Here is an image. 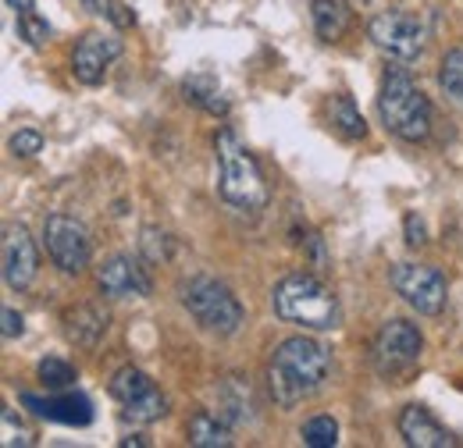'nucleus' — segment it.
Here are the masks:
<instances>
[{
  "mask_svg": "<svg viewBox=\"0 0 463 448\" xmlns=\"http://www.w3.org/2000/svg\"><path fill=\"white\" fill-rule=\"evenodd\" d=\"M328 367H332V356L321 341L314 338H286L275 356H271V367H268V381H271V395L279 406H296L303 402L307 395H314L321 388V381L328 378Z\"/></svg>",
  "mask_w": 463,
  "mask_h": 448,
  "instance_id": "1",
  "label": "nucleus"
},
{
  "mask_svg": "<svg viewBox=\"0 0 463 448\" xmlns=\"http://www.w3.org/2000/svg\"><path fill=\"white\" fill-rule=\"evenodd\" d=\"M271 306L282 321L310 328V331H332L343 321L339 299L332 295V288H325L314 275H289L275 285L271 292Z\"/></svg>",
  "mask_w": 463,
  "mask_h": 448,
  "instance_id": "2",
  "label": "nucleus"
},
{
  "mask_svg": "<svg viewBox=\"0 0 463 448\" xmlns=\"http://www.w3.org/2000/svg\"><path fill=\"white\" fill-rule=\"evenodd\" d=\"M218 192L235 210H260L268 203L264 171L229 128L218 132Z\"/></svg>",
  "mask_w": 463,
  "mask_h": 448,
  "instance_id": "3",
  "label": "nucleus"
},
{
  "mask_svg": "<svg viewBox=\"0 0 463 448\" xmlns=\"http://www.w3.org/2000/svg\"><path fill=\"white\" fill-rule=\"evenodd\" d=\"M378 114H382L385 128L392 135H400L403 143H424L431 132V104L403 68H392L385 75L382 97H378Z\"/></svg>",
  "mask_w": 463,
  "mask_h": 448,
  "instance_id": "4",
  "label": "nucleus"
},
{
  "mask_svg": "<svg viewBox=\"0 0 463 448\" xmlns=\"http://www.w3.org/2000/svg\"><path fill=\"white\" fill-rule=\"evenodd\" d=\"M182 306L196 317V324L203 331L214 335H235L242 324V306L232 295L229 285L214 278H193L182 288Z\"/></svg>",
  "mask_w": 463,
  "mask_h": 448,
  "instance_id": "5",
  "label": "nucleus"
},
{
  "mask_svg": "<svg viewBox=\"0 0 463 448\" xmlns=\"http://www.w3.org/2000/svg\"><path fill=\"white\" fill-rule=\"evenodd\" d=\"M420 349H424V338L410 321H389L382 324V331L374 335V345H371L374 370L385 381H403L420 363Z\"/></svg>",
  "mask_w": 463,
  "mask_h": 448,
  "instance_id": "6",
  "label": "nucleus"
},
{
  "mask_svg": "<svg viewBox=\"0 0 463 448\" xmlns=\"http://www.w3.org/2000/svg\"><path fill=\"white\" fill-rule=\"evenodd\" d=\"M371 40L378 51H385L389 57H400V61H413L424 51V40H428V29L417 14L410 11H382L371 18Z\"/></svg>",
  "mask_w": 463,
  "mask_h": 448,
  "instance_id": "7",
  "label": "nucleus"
},
{
  "mask_svg": "<svg viewBox=\"0 0 463 448\" xmlns=\"http://www.w3.org/2000/svg\"><path fill=\"white\" fill-rule=\"evenodd\" d=\"M392 288L403 295L417 313H428V317L442 313L446 299H449L446 278L435 267H424V264H396L392 267Z\"/></svg>",
  "mask_w": 463,
  "mask_h": 448,
  "instance_id": "8",
  "label": "nucleus"
},
{
  "mask_svg": "<svg viewBox=\"0 0 463 448\" xmlns=\"http://www.w3.org/2000/svg\"><path fill=\"white\" fill-rule=\"evenodd\" d=\"M43 238H47L51 260L58 264L64 275L86 271L90 253H93L86 224H79L75 218H64V214H54V218H47V224H43Z\"/></svg>",
  "mask_w": 463,
  "mask_h": 448,
  "instance_id": "9",
  "label": "nucleus"
},
{
  "mask_svg": "<svg viewBox=\"0 0 463 448\" xmlns=\"http://www.w3.org/2000/svg\"><path fill=\"white\" fill-rule=\"evenodd\" d=\"M36 271H40V253H36L29 228L7 224L4 228V281H7V288H14V292L29 288Z\"/></svg>",
  "mask_w": 463,
  "mask_h": 448,
  "instance_id": "10",
  "label": "nucleus"
},
{
  "mask_svg": "<svg viewBox=\"0 0 463 448\" xmlns=\"http://www.w3.org/2000/svg\"><path fill=\"white\" fill-rule=\"evenodd\" d=\"M118 54H121V40L104 36V33H86L71 54V71L79 82L97 86V82H104V75Z\"/></svg>",
  "mask_w": 463,
  "mask_h": 448,
  "instance_id": "11",
  "label": "nucleus"
},
{
  "mask_svg": "<svg viewBox=\"0 0 463 448\" xmlns=\"http://www.w3.org/2000/svg\"><path fill=\"white\" fill-rule=\"evenodd\" d=\"M100 292L111 299H132V295H150V275L139 260L132 257H111L100 267Z\"/></svg>",
  "mask_w": 463,
  "mask_h": 448,
  "instance_id": "12",
  "label": "nucleus"
},
{
  "mask_svg": "<svg viewBox=\"0 0 463 448\" xmlns=\"http://www.w3.org/2000/svg\"><path fill=\"white\" fill-rule=\"evenodd\" d=\"M400 434L413 448H453V434L424 409V406H406L400 413Z\"/></svg>",
  "mask_w": 463,
  "mask_h": 448,
  "instance_id": "13",
  "label": "nucleus"
},
{
  "mask_svg": "<svg viewBox=\"0 0 463 448\" xmlns=\"http://www.w3.org/2000/svg\"><path fill=\"white\" fill-rule=\"evenodd\" d=\"M22 406H29L33 413L47 416V420H58L68 427H86L93 420V406L90 398L82 395H51V398H40V395H22Z\"/></svg>",
  "mask_w": 463,
  "mask_h": 448,
  "instance_id": "14",
  "label": "nucleus"
},
{
  "mask_svg": "<svg viewBox=\"0 0 463 448\" xmlns=\"http://www.w3.org/2000/svg\"><path fill=\"white\" fill-rule=\"evenodd\" d=\"M349 25L346 0H314V29L325 43H335Z\"/></svg>",
  "mask_w": 463,
  "mask_h": 448,
  "instance_id": "15",
  "label": "nucleus"
},
{
  "mask_svg": "<svg viewBox=\"0 0 463 448\" xmlns=\"http://www.w3.org/2000/svg\"><path fill=\"white\" fill-rule=\"evenodd\" d=\"M189 434V445L196 448H229L232 445V431L214 416V413H196L185 427Z\"/></svg>",
  "mask_w": 463,
  "mask_h": 448,
  "instance_id": "16",
  "label": "nucleus"
},
{
  "mask_svg": "<svg viewBox=\"0 0 463 448\" xmlns=\"http://www.w3.org/2000/svg\"><path fill=\"white\" fill-rule=\"evenodd\" d=\"M154 392V381L143 374V370H136V367H121L115 378H111V395H115L121 406H128V402H139L143 395Z\"/></svg>",
  "mask_w": 463,
  "mask_h": 448,
  "instance_id": "17",
  "label": "nucleus"
},
{
  "mask_svg": "<svg viewBox=\"0 0 463 448\" xmlns=\"http://www.w3.org/2000/svg\"><path fill=\"white\" fill-rule=\"evenodd\" d=\"M328 117H332L335 132H343L346 139H364V132H367L364 117H360V111L353 107V100H349V97H332V104H328Z\"/></svg>",
  "mask_w": 463,
  "mask_h": 448,
  "instance_id": "18",
  "label": "nucleus"
},
{
  "mask_svg": "<svg viewBox=\"0 0 463 448\" xmlns=\"http://www.w3.org/2000/svg\"><path fill=\"white\" fill-rule=\"evenodd\" d=\"M439 82H442L446 97H453L457 104H463V47H457V51H449V54L442 57Z\"/></svg>",
  "mask_w": 463,
  "mask_h": 448,
  "instance_id": "19",
  "label": "nucleus"
},
{
  "mask_svg": "<svg viewBox=\"0 0 463 448\" xmlns=\"http://www.w3.org/2000/svg\"><path fill=\"white\" fill-rule=\"evenodd\" d=\"M165 413H168V398L157 392V388L150 395H143L139 402H128V406H125V420H136V424H154V420H161Z\"/></svg>",
  "mask_w": 463,
  "mask_h": 448,
  "instance_id": "20",
  "label": "nucleus"
},
{
  "mask_svg": "<svg viewBox=\"0 0 463 448\" xmlns=\"http://www.w3.org/2000/svg\"><path fill=\"white\" fill-rule=\"evenodd\" d=\"M218 97V82L207 79V75H196L185 82V100H193L196 107H207V111H225V100H214Z\"/></svg>",
  "mask_w": 463,
  "mask_h": 448,
  "instance_id": "21",
  "label": "nucleus"
},
{
  "mask_svg": "<svg viewBox=\"0 0 463 448\" xmlns=\"http://www.w3.org/2000/svg\"><path fill=\"white\" fill-rule=\"evenodd\" d=\"M303 442L310 448H332L339 442V424L332 416H314L303 427Z\"/></svg>",
  "mask_w": 463,
  "mask_h": 448,
  "instance_id": "22",
  "label": "nucleus"
},
{
  "mask_svg": "<svg viewBox=\"0 0 463 448\" xmlns=\"http://www.w3.org/2000/svg\"><path fill=\"white\" fill-rule=\"evenodd\" d=\"M18 33H22V40L33 43V47H43V43L51 40V25L36 14V7H22V11H18Z\"/></svg>",
  "mask_w": 463,
  "mask_h": 448,
  "instance_id": "23",
  "label": "nucleus"
},
{
  "mask_svg": "<svg viewBox=\"0 0 463 448\" xmlns=\"http://www.w3.org/2000/svg\"><path fill=\"white\" fill-rule=\"evenodd\" d=\"M40 381H43L51 392H64V388L75 381V370H71L64 359H58V356H47V359L40 363Z\"/></svg>",
  "mask_w": 463,
  "mask_h": 448,
  "instance_id": "24",
  "label": "nucleus"
},
{
  "mask_svg": "<svg viewBox=\"0 0 463 448\" xmlns=\"http://www.w3.org/2000/svg\"><path fill=\"white\" fill-rule=\"evenodd\" d=\"M11 150H14V157H36V154L43 150V135L33 132V128H22V132L11 139Z\"/></svg>",
  "mask_w": 463,
  "mask_h": 448,
  "instance_id": "25",
  "label": "nucleus"
},
{
  "mask_svg": "<svg viewBox=\"0 0 463 448\" xmlns=\"http://www.w3.org/2000/svg\"><path fill=\"white\" fill-rule=\"evenodd\" d=\"M4 445L7 448H14V445H33V434L18 424L14 427V416L11 413H4Z\"/></svg>",
  "mask_w": 463,
  "mask_h": 448,
  "instance_id": "26",
  "label": "nucleus"
},
{
  "mask_svg": "<svg viewBox=\"0 0 463 448\" xmlns=\"http://www.w3.org/2000/svg\"><path fill=\"white\" fill-rule=\"evenodd\" d=\"M406 242L410 246H424L428 242V231H424V221L417 218V214H406Z\"/></svg>",
  "mask_w": 463,
  "mask_h": 448,
  "instance_id": "27",
  "label": "nucleus"
},
{
  "mask_svg": "<svg viewBox=\"0 0 463 448\" xmlns=\"http://www.w3.org/2000/svg\"><path fill=\"white\" fill-rule=\"evenodd\" d=\"M22 335V317L14 310H4V338Z\"/></svg>",
  "mask_w": 463,
  "mask_h": 448,
  "instance_id": "28",
  "label": "nucleus"
},
{
  "mask_svg": "<svg viewBox=\"0 0 463 448\" xmlns=\"http://www.w3.org/2000/svg\"><path fill=\"white\" fill-rule=\"evenodd\" d=\"M108 14L115 18L121 29H128V25L136 22V14H128V7H121V4H108Z\"/></svg>",
  "mask_w": 463,
  "mask_h": 448,
  "instance_id": "29",
  "label": "nucleus"
},
{
  "mask_svg": "<svg viewBox=\"0 0 463 448\" xmlns=\"http://www.w3.org/2000/svg\"><path fill=\"white\" fill-rule=\"evenodd\" d=\"M7 7H14V11H22V7H33V0H7Z\"/></svg>",
  "mask_w": 463,
  "mask_h": 448,
  "instance_id": "30",
  "label": "nucleus"
}]
</instances>
